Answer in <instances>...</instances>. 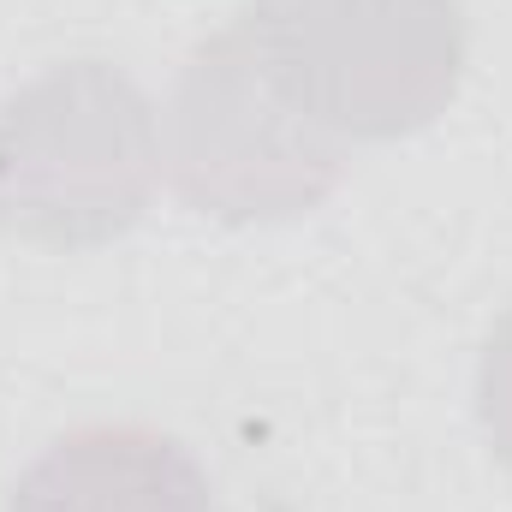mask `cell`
<instances>
[{
  "label": "cell",
  "mask_w": 512,
  "mask_h": 512,
  "mask_svg": "<svg viewBox=\"0 0 512 512\" xmlns=\"http://www.w3.org/2000/svg\"><path fill=\"white\" fill-rule=\"evenodd\" d=\"M161 185V114L114 60H66L0 102V227L48 251L126 239Z\"/></svg>",
  "instance_id": "7a4b0ae2"
},
{
  "label": "cell",
  "mask_w": 512,
  "mask_h": 512,
  "mask_svg": "<svg viewBox=\"0 0 512 512\" xmlns=\"http://www.w3.org/2000/svg\"><path fill=\"white\" fill-rule=\"evenodd\" d=\"M262 78L334 143H393L435 126L465 84L459 0H239Z\"/></svg>",
  "instance_id": "6da1fadb"
},
{
  "label": "cell",
  "mask_w": 512,
  "mask_h": 512,
  "mask_svg": "<svg viewBox=\"0 0 512 512\" xmlns=\"http://www.w3.org/2000/svg\"><path fill=\"white\" fill-rule=\"evenodd\" d=\"M161 161L197 215L262 227L322 209L346 173V143L298 120L227 24L179 66L161 120Z\"/></svg>",
  "instance_id": "3957f363"
},
{
  "label": "cell",
  "mask_w": 512,
  "mask_h": 512,
  "mask_svg": "<svg viewBox=\"0 0 512 512\" xmlns=\"http://www.w3.org/2000/svg\"><path fill=\"white\" fill-rule=\"evenodd\" d=\"M6 512H215V483L161 429L84 423L24 465Z\"/></svg>",
  "instance_id": "277c9868"
},
{
  "label": "cell",
  "mask_w": 512,
  "mask_h": 512,
  "mask_svg": "<svg viewBox=\"0 0 512 512\" xmlns=\"http://www.w3.org/2000/svg\"><path fill=\"white\" fill-rule=\"evenodd\" d=\"M477 423H483L495 465L512 477V304L489 328L483 358H477Z\"/></svg>",
  "instance_id": "5b68a950"
}]
</instances>
